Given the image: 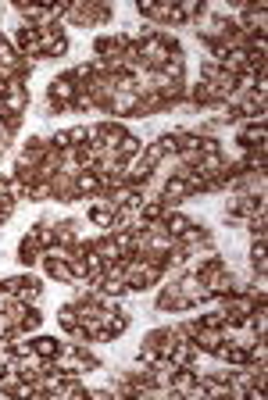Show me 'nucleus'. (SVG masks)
Wrapping results in <instances>:
<instances>
[{
    "instance_id": "1",
    "label": "nucleus",
    "mask_w": 268,
    "mask_h": 400,
    "mask_svg": "<svg viewBox=\"0 0 268 400\" xmlns=\"http://www.w3.org/2000/svg\"><path fill=\"white\" fill-rule=\"evenodd\" d=\"M0 93H4V111H11V115H29V104H32L29 82H22V79L0 82Z\"/></svg>"
},
{
    "instance_id": "2",
    "label": "nucleus",
    "mask_w": 268,
    "mask_h": 400,
    "mask_svg": "<svg viewBox=\"0 0 268 400\" xmlns=\"http://www.w3.org/2000/svg\"><path fill=\"white\" fill-rule=\"evenodd\" d=\"M75 93H79V82L68 75V72H57L50 82H47V97L44 100H50V104H61V108H72V100H75Z\"/></svg>"
},
{
    "instance_id": "23",
    "label": "nucleus",
    "mask_w": 268,
    "mask_h": 400,
    "mask_svg": "<svg viewBox=\"0 0 268 400\" xmlns=\"http://www.w3.org/2000/svg\"><path fill=\"white\" fill-rule=\"evenodd\" d=\"M26 279H29V272H15V276H4V279H0V293H4V297H18V289L26 286Z\"/></svg>"
},
{
    "instance_id": "7",
    "label": "nucleus",
    "mask_w": 268,
    "mask_h": 400,
    "mask_svg": "<svg viewBox=\"0 0 268 400\" xmlns=\"http://www.w3.org/2000/svg\"><path fill=\"white\" fill-rule=\"evenodd\" d=\"M208 243H215V233H211L208 225H197V222H193L182 236H175V250H182V254L193 250V247H208Z\"/></svg>"
},
{
    "instance_id": "16",
    "label": "nucleus",
    "mask_w": 268,
    "mask_h": 400,
    "mask_svg": "<svg viewBox=\"0 0 268 400\" xmlns=\"http://www.w3.org/2000/svg\"><path fill=\"white\" fill-rule=\"evenodd\" d=\"M247 268H251L254 276H268V250H265V243L247 247Z\"/></svg>"
},
{
    "instance_id": "21",
    "label": "nucleus",
    "mask_w": 268,
    "mask_h": 400,
    "mask_svg": "<svg viewBox=\"0 0 268 400\" xmlns=\"http://www.w3.org/2000/svg\"><path fill=\"white\" fill-rule=\"evenodd\" d=\"M44 318H47L44 307H29V311L22 314V318H18V325H22V332H26V336H32V332L44 329Z\"/></svg>"
},
{
    "instance_id": "10",
    "label": "nucleus",
    "mask_w": 268,
    "mask_h": 400,
    "mask_svg": "<svg viewBox=\"0 0 268 400\" xmlns=\"http://www.w3.org/2000/svg\"><path fill=\"white\" fill-rule=\"evenodd\" d=\"M222 343H225V340H222V329H204V325H197V332H193V347H197L200 354H215Z\"/></svg>"
},
{
    "instance_id": "3",
    "label": "nucleus",
    "mask_w": 268,
    "mask_h": 400,
    "mask_svg": "<svg viewBox=\"0 0 268 400\" xmlns=\"http://www.w3.org/2000/svg\"><path fill=\"white\" fill-rule=\"evenodd\" d=\"M175 286H179V293L182 297H190L193 301V307H208L215 297H211V289L204 286V279L197 276V272H182V276L175 279Z\"/></svg>"
},
{
    "instance_id": "27",
    "label": "nucleus",
    "mask_w": 268,
    "mask_h": 400,
    "mask_svg": "<svg viewBox=\"0 0 268 400\" xmlns=\"http://www.w3.org/2000/svg\"><path fill=\"white\" fill-rule=\"evenodd\" d=\"M47 136H50V146H54V151H61V154H65L68 146H72V140H68V129H54V133H47Z\"/></svg>"
},
{
    "instance_id": "12",
    "label": "nucleus",
    "mask_w": 268,
    "mask_h": 400,
    "mask_svg": "<svg viewBox=\"0 0 268 400\" xmlns=\"http://www.w3.org/2000/svg\"><path fill=\"white\" fill-rule=\"evenodd\" d=\"M18 301H22L26 307H39L44 304V283H39L32 272H29V279H26V286L18 289Z\"/></svg>"
},
{
    "instance_id": "31",
    "label": "nucleus",
    "mask_w": 268,
    "mask_h": 400,
    "mask_svg": "<svg viewBox=\"0 0 268 400\" xmlns=\"http://www.w3.org/2000/svg\"><path fill=\"white\" fill-rule=\"evenodd\" d=\"M0 108H4V93H0Z\"/></svg>"
},
{
    "instance_id": "13",
    "label": "nucleus",
    "mask_w": 268,
    "mask_h": 400,
    "mask_svg": "<svg viewBox=\"0 0 268 400\" xmlns=\"http://www.w3.org/2000/svg\"><path fill=\"white\" fill-rule=\"evenodd\" d=\"M75 189H79V197L86 200V197L104 193V182H100V175H97V172H79V175H75Z\"/></svg>"
},
{
    "instance_id": "30",
    "label": "nucleus",
    "mask_w": 268,
    "mask_h": 400,
    "mask_svg": "<svg viewBox=\"0 0 268 400\" xmlns=\"http://www.w3.org/2000/svg\"><path fill=\"white\" fill-rule=\"evenodd\" d=\"M68 140L72 146H86V125H68Z\"/></svg>"
},
{
    "instance_id": "19",
    "label": "nucleus",
    "mask_w": 268,
    "mask_h": 400,
    "mask_svg": "<svg viewBox=\"0 0 268 400\" xmlns=\"http://www.w3.org/2000/svg\"><path fill=\"white\" fill-rule=\"evenodd\" d=\"M222 68L229 75H243L247 68H251V54H247V50H229L225 61H222Z\"/></svg>"
},
{
    "instance_id": "20",
    "label": "nucleus",
    "mask_w": 268,
    "mask_h": 400,
    "mask_svg": "<svg viewBox=\"0 0 268 400\" xmlns=\"http://www.w3.org/2000/svg\"><path fill=\"white\" fill-rule=\"evenodd\" d=\"M54 318H57V329L61 332H68V329H75L79 325V311H75V304L72 301H65L57 311H54Z\"/></svg>"
},
{
    "instance_id": "17",
    "label": "nucleus",
    "mask_w": 268,
    "mask_h": 400,
    "mask_svg": "<svg viewBox=\"0 0 268 400\" xmlns=\"http://www.w3.org/2000/svg\"><path fill=\"white\" fill-rule=\"evenodd\" d=\"M93 250L104 261H122V250H118V243H115V236L111 233H100V236H93Z\"/></svg>"
},
{
    "instance_id": "24",
    "label": "nucleus",
    "mask_w": 268,
    "mask_h": 400,
    "mask_svg": "<svg viewBox=\"0 0 268 400\" xmlns=\"http://www.w3.org/2000/svg\"><path fill=\"white\" fill-rule=\"evenodd\" d=\"M18 50L11 47V39L8 36H0V68H18Z\"/></svg>"
},
{
    "instance_id": "6",
    "label": "nucleus",
    "mask_w": 268,
    "mask_h": 400,
    "mask_svg": "<svg viewBox=\"0 0 268 400\" xmlns=\"http://www.w3.org/2000/svg\"><path fill=\"white\" fill-rule=\"evenodd\" d=\"M233 140H236V143H243L247 151H254V146H265V143H268V125L236 122V125H233Z\"/></svg>"
},
{
    "instance_id": "8",
    "label": "nucleus",
    "mask_w": 268,
    "mask_h": 400,
    "mask_svg": "<svg viewBox=\"0 0 268 400\" xmlns=\"http://www.w3.org/2000/svg\"><path fill=\"white\" fill-rule=\"evenodd\" d=\"M39 268H44V276H47L50 283H57V286H72V265H68V261L44 254V258H39Z\"/></svg>"
},
{
    "instance_id": "29",
    "label": "nucleus",
    "mask_w": 268,
    "mask_h": 400,
    "mask_svg": "<svg viewBox=\"0 0 268 400\" xmlns=\"http://www.w3.org/2000/svg\"><path fill=\"white\" fill-rule=\"evenodd\" d=\"M68 111H86V115H90V111H97V108H93V100L86 97V90H79V93H75V100H72V108H68Z\"/></svg>"
},
{
    "instance_id": "15",
    "label": "nucleus",
    "mask_w": 268,
    "mask_h": 400,
    "mask_svg": "<svg viewBox=\"0 0 268 400\" xmlns=\"http://www.w3.org/2000/svg\"><path fill=\"white\" fill-rule=\"evenodd\" d=\"M136 215H140L143 222H151V225H161V218L169 215V207H164V200H161V197H147Z\"/></svg>"
},
{
    "instance_id": "11",
    "label": "nucleus",
    "mask_w": 268,
    "mask_h": 400,
    "mask_svg": "<svg viewBox=\"0 0 268 400\" xmlns=\"http://www.w3.org/2000/svg\"><path fill=\"white\" fill-rule=\"evenodd\" d=\"M190 225H193V218H190L186 211H182V207H175V211H169V215L161 218V229H164L169 236H182Z\"/></svg>"
},
{
    "instance_id": "4",
    "label": "nucleus",
    "mask_w": 268,
    "mask_h": 400,
    "mask_svg": "<svg viewBox=\"0 0 268 400\" xmlns=\"http://www.w3.org/2000/svg\"><path fill=\"white\" fill-rule=\"evenodd\" d=\"M39 258H44V247L32 236V229H26V236L15 247V261L22 265V272H32V268H39Z\"/></svg>"
},
{
    "instance_id": "26",
    "label": "nucleus",
    "mask_w": 268,
    "mask_h": 400,
    "mask_svg": "<svg viewBox=\"0 0 268 400\" xmlns=\"http://www.w3.org/2000/svg\"><path fill=\"white\" fill-rule=\"evenodd\" d=\"M222 136H208V133H200V154H222Z\"/></svg>"
},
{
    "instance_id": "18",
    "label": "nucleus",
    "mask_w": 268,
    "mask_h": 400,
    "mask_svg": "<svg viewBox=\"0 0 268 400\" xmlns=\"http://www.w3.org/2000/svg\"><path fill=\"white\" fill-rule=\"evenodd\" d=\"M32 347H36V354L44 357V361H50V357L61 350V340L57 336H47V332H32Z\"/></svg>"
},
{
    "instance_id": "25",
    "label": "nucleus",
    "mask_w": 268,
    "mask_h": 400,
    "mask_svg": "<svg viewBox=\"0 0 268 400\" xmlns=\"http://www.w3.org/2000/svg\"><path fill=\"white\" fill-rule=\"evenodd\" d=\"M247 293H251L254 301H268V276H254V272H251V279H247Z\"/></svg>"
},
{
    "instance_id": "22",
    "label": "nucleus",
    "mask_w": 268,
    "mask_h": 400,
    "mask_svg": "<svg viewBox=\"0 0 268 400\" xmlns=\"http://www.w3.org/2000/svg\"><path fill=\"white\" fill-rule=\"evenodd\" d=\"M29 200H36V204H54V182H50V179L32 182V186H29Z\"/></svg>"
},
{
    "instance_id": "14",
    "label": "nucleus",
    "mask_w": 268,
    "mask_h": 400,
    "mask_svg": "<svg viewBox=\"0 0 268 400\" xmlns=\"http://www.w3.org/2000/svg\"><path fill=\"white\" fill-rule=\"evenodd\" d=\"M143 146H147V140H143L140 133H126V136H122V143L115 146V154L122 158V161H126V158H136V154H143Z\"/></svg>"
},
{
    "instance_id": "28",
    "label": "nucleus",
    "mask_w": 268,
    "mask_h": 400,
    "mask_svg": "<svg viewBox=\"0 0 268 400\" xmlns=\"http://www.w3.org/2000/svg\"><path fill=\"white\" fill-rule=\"evenodd\" d=\"M22 125H26V115H11V111H4V129H8L11 136L22 133Z\"/></svg>"
},
{
    "instance_id": "5",
    "label": "nucleus",
    "mask_w": 268,
    "mask_h": 400,
    "mask_svg": "<svg viewBox=\"0 0 268 400\" xmlns=\"http://www.w3.org/2000/svg\"><path fill=\"white\" fill-rule=\"evenodd\" d=\"M136 111H140V93H133V90H118V93L111 97V104H108V111H104V115L129 122V118H136Z\"/></svg>"
},
{
    "instance_id": "9",
    "label": "nucleus",
    "mask_w": 268,
    "mask_h": 400,
    "mask_svg": "<svg viewBox=\"0 0 268 400\" xmlns=\"http://www.w3.org/2000/svg\"><path fill=\"white\" fill-rule=\"evenodd\" d=\"M197 386V368L193 365H186V368H175L172 372V383H169V390H172V397L175 400H182L190 390Z\"/></svg>"
}]
</instances>
